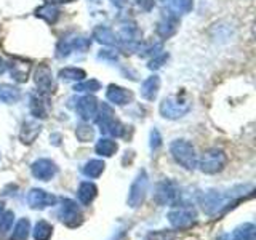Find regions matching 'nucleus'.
<instances>
[{
	"mask_svg": "<svg viewBox=\"0 0 256 240\" xmlns=\"http://www.w3.org/2000/svg\"><path fill=\"white\" fill-rule=\"evenodd\" d=\"M192 108V100L189 98V94L186 92H182L181 94L176 93L165 98L160 102V114L165 118H180L182 116H186Z\"/></svg>",
	"mask_w": 256,
	"mask_h": 240,
	"instance_id": "obj_1",
	"label": "nucleus"
},
{
	"mask_svg": "<svg viewBox=\"0 0 256 240\" xmlns=\"http://www.w3.org/2000/svg\"><path fill=\"white\" fill-rule=\"evenodd\" d=\"M172 156L180 165H182L188 170H192L197 165V157H196V150L192 148V144L188 142L186 140H176L172 142L170 146Z\"/></svg>",
	"mask_w": 256,
	"mask_h": 240,
	"instance_id": "obj_2",
	"label": "nucleus"
},
{
	"mask_svg": "<svg viewBox=\"0 0 256 240\" xmlns=\"http://www.w3.org/2000/svg\"><path fill=\"white\" fill-rule=\"evenodd\" d=\"M226 162H228V157L221 149H210L205 152L202 160H200V168H202V172L212 174V173L221 172L224 165H226Z\"/></svg>",
	"mask_w": 256,
	"mask_h": 240,
	"instance_id": "obj_3",
	"label": "nucleus"
},
{
	"mask_svg": "<svg viewBox=\"0 0 256 240\" xmlns=\"http://www.w3.org/2000/svg\"><path fill=\"white\" fill-rule=\"evenodd\" d=\"M148 174L144 170L140 172V174L136 176V180L133 181L132 184V189H130V194H128V204H130V206H138L142 198H144V194H146L148 190Z\"/></svg>",
	"mask_w": 256,
	"mask_h": 240,
	"instance_id": "obj_4",
	"label": "nucleus"
},
{
	"mask_svg": "<svg viewBox=\"0 0 256 240\" xmlns=\"http://www.w3.org/2000/svg\"><path fill=\"white\" fill-rule=\"evenodd\" d=\"M168 218H170V222L176 229H186L194 224L196 212H194V208H190V206H180L168 214Z\"/></svg>",
	"mask_w": 256,
	"mask_h": 240,
	"instance_id": "obj_5",
	"label": "nucleus"
},
{
	"mask_svg": "<svg viewBox=\"0 0 256 240\" xmlns=\"http://www.w3.org/2000/svg\"><path fill=\"white\" fill-rule=\"evenodd\" d=\"M34 82L42 93H53L54 92V80L52 69L46 64H38L34 72Z\"/></svg>",
	"mask_w": 256,
	"mask_h": 240,
	"instance_id": "obj_6",
	"label": "nucleus"
},
{
	"mask_svg": "<svg viewBox=\"0 0 256 240\" xmlns=\"http://www.w3.org/2000/svg\"><path fill=\"white\" fill-rule=\"evenodd\" d=\"M60 220L68 224L69 228H76L82 221V214L78 212V206L76 202L72 200H64L62 206H61V212H60Z\"/></svg>",
	"mask_w": 256,
	"mask_h": 240,
	"instance_id": "obj_7",
	"label": "nucleus"
},
{
	"mask_svg": "<svg viewBox=\"0 0 256 240\" xmlns=\"http://www.w3.org/2000/svg\"><path fill=\"white\" fill-rule=\"evenodd\" d=\"M76 112L84 120L94 118L96 114H98V101H96V98H93V96H90V94L82 96V98L77 100Z\"/></svg>",
	"mask_w": 256,
	"mask_h": 240,
	"instance_id": "obj_8",
	"label": "nucleus"
},
{
	"mask_svg": "<svg viewBox=\"0 0 256 240\" xmlns=\"http://www.w3.org/2000/svg\"><path fill=\"white\" fill-rule=\"evenodd\" d=\"M30 170H32V174H34L36 178L42 180V181H48L56 174L58 168H56V165L52 162V160L40 158V160H37V162L32 164Z\"/></svg>",
	"mask_w": 256,
	"mask_h": 240,
	"instance_id": "obj_9",
	"label": "nucleus"
},
{
	"mask_svg": "<svg viewBox=\"0 0 256 240\" xmlns=\"http://www.w3.org/2000/svg\"><path fill=\"white\" fill-rule=\"evenodd\" d=\"M106 98L112 104H117V106H125V104H128L133 100V93L130 90H126V88H124V86H118V85L112 84V85L108 86Z\"/></svg>",
	"mask_w": 256,
	"mask_h": 240,
	"instance_id": "obj_10",
	"label": "nucleus"
},
{
	"mask_svg": "<svg viewBox=\"0 0 256 240\" xmlns=\"http://www.w3.org/2000/svg\"><path fill=\"white\" fill-rule=\"evenodd\" d=\"M28 202L32 208H44L53 205L56 202V197L42 189H32L28 196Z\"/></svg>",
	"mask_w": 256,
	"mask_h": 240,
	"instance_id": "obj_11",
	"label": "nucleus"
},
{
	"mask_svg": "<svg viewBox=\"0 0 256 240\" xmlns=\"http://www.w3.org/2000/svg\"><path fill=\"white\" fill-rule=\"evenodd\" d=\"M180 28V18L174 14H168L157 24V34L162 38H168L176 34V30Z\"/></svg>",
	"mask_w": 256,
	"mask_h": 240,
	"instance_id": "obj_12",
	"label": "nucleus"
},
{
	"mask_svg": "<svg viewBox=\"0 0 256 240\" xmlns=\"http://www.w3.org/2000/svg\"><path fill=\"white\" fill-rule=\"evenodd\" d=\"M178 197V190H176L174 184L170 181H164L157 186L156 192V200L158 204H172L174 202V198Z\"/></svg>",
	"mask_w": 256,
	"mask_h": 240,
	"instance_id": "obj_13",
	"label": "nucleus"
},
{
	"mask_svg": "<svg viewBox=\"0 0 256 240\" xmlns=\"http://www.w3.org/2000/svg\"><path fill=\"white\" fill-rule=\"evenodd\" d=\"M93 38L96 42H100L102 45H110V46H116L120 44V38L116 36V32L106 28V26H98L94 28L93 30Z\"/></svg>",
	"mask_w": 256,
	"mask_h": 240,
	"instance_id": "obj_14",
	"label": "nucleus"
},
{
	"mask_svg": "<svg viewBox=\"0 0 256 240\" xmlns=\"http://www.w3.org/2000/svg\"><path fill=\"white\" fill-rule=\"evenodd\" d=\"M158 90H160V77L150 76L144 80L142 85H141V96L148 101H154Z\"/></svg>",
	"mask_w": 256,
	"mask_h": 240,
	"instance_id": "obj_15",
	"label": "nucleus"
},
{
	"mask_svg": "<svg viewBox=\"0 0 256 240\" xmlns=\"http://www.w3.org/2000/svg\"><path fill=\"white\" fill-rule=\"evenodd\" d=\"M40 132H42L40 124L36 122V120H29V122H24L20 138L24 144H30V142L36 141V138L40 134Z\"/></svg>",
	"mask_w": 256,
	"mask_h": 240,
	"instance_id": "obj_16",
	"label": "nucleus"
},
{
	"mask_svg": "<svg viewBox=\"0 0 256 240\" xmlns=\"http://www.w3.org/2000/svg\"><path fill=\"white\" fill-rule=\"evenodd\" d=\"M20 98H21V92L16 86H13L10 84L0 85V102L13 104V102H18Z\"/></svg>",
	"mask_w": 256,
	"mask_h": 240,
	"instance_id": "obj_17",
	"label": "nucleus"
},
{
	"mask_svg": "<svg viewBox=\"0 0 256 240\" xmlns=\"http://www.w3.org/2000/svg\"><path fill=\"white\" fill-rule=\"evenodd\" d=\"M60 10L56 8L53 4H46L44 6H40L36 10V16H38V18L45 20L48 24H54L56 21L60 20Z\"/></svg>",
	"mask_w": 256,
	"mask_h": 240,
	"instance_id": "obj_18",
	"label": "nucleus"
},
{
	"mask_svg": "<svg viewBox=\"0 0 256 240\" xmlns=\"http://www.w3.org/2000/svg\"><path fill=\"white\" fill-rule=\"evenodd\" d=\"M96 186L93 182H88V181H85V182H82L80 184V188H78V194H77V197H78V200H80V204H84V205H88L92 202V200L96 197Z\"/></svg>",
	"mask_w": 256,
	"mask_h": 240,
	"instance_id": "obj_19",
	"label": "nucleus"
},
{
	"mask_svg": "<svg viewBox=\"0 0 256 240\" xmlns=\"http://www.w3.org/2000/svg\"><path fill=\"white\" fill-rule=\"evenodd\" d=\"M29 109H30V114L34 117H40V118H45L48 114V109H46V104L45 101L40 98V96L32 94L30 96V102H29Z\"/></svg>",
	"mask_w": 256,
	"mask_h": 240,
	"instance_id": "obj_20",
	"label": "nucleus"
},
{
	"mask_svg": "<svg viewBox=\"0 0 256 240\" xmlns=\"http://www.w3.org/2000/svg\"><path fill=\"white\" fill-rule=\"evenodd\" d=\"M96 154L100 156H104V157H110L116 154L117 150V142L114 140L110 138H102L98 141V144H96Z\"/></svg>",
	"mask_w": 256,
	"mask_h": 240,
	"instance_id": "obj_21",
	"label": "nucleus"
},
{
	"mask_svg": "<svg viewBox=\"0 0 256 240\" xmlns=\"http://www.w3.org/2000/svg\"><path fill=\"white\" fill-rule=\"evenodd\" d=\"M104 170V162L102 160H90L84 168H82V173L88 178H98V176L102 173Z\"/></svg>",
	"mask_w": 256,
	"mask_h": 240,
	"instance_id": "obj_22",
	"label": "nucleus"
},
{
	"mask_svg": "<svg viewBox=\"0 0 256 240\" xmlns=\"http://www.w3.org/2000/svg\"><path fill=\"white\" fill-rule=\"evenodd\" d=\"M53 234V228L52 224H48L46 221H38L36 230H34V238L36 240H48Z\"/></svg>",
	"mask_w": 256,
	"mask_h": 240,
	"instance_id": "obj_23",
	"label": "nucleus"
},
{
	"mask_svg": "<svg viewBox=\"0 0 256 240\" xmlns=\"http://www.w3.org/2000/svg\"><path fill=\"white\" fill-rule=\"evenodd\" d=\"M232 240H254V226L245 224V226L236 229V232L232 234Z\"/></svg>",
	"mask_w": 256,
	"mask_h": 240,
	"instance_id": "obj_24",
	"label": "nucleus"
},
{
	"mask_svg": "<svg viewBox=\"0 0 256 240\" xmlns=\"http://www.w3.org/2000/svg\"><path fill=\"white\" fill-rule=\"evenodd\" d=\"M60 77L62 80H84L86 77L84 69H77V68H64L60 70Z\"/></svg>",
	"mask_w": 256,
	"mask_h": 240,
	"instance_id": "obj_25",
	"label": "nucleus"
},
{
	"mask_svg": "<svg viewBox=\"0 0 256 240\" xmlns=\"http://www.w3.org/2000/svg\"><path fill=\"white\" fill-rule=\"evenodd\" d=\"M74 90L78 92V93H82V92H86V93H90V92H98V90H101V84H100L96 78L80 80V84H76Z\"/></svg>",
	"mask_w": 256,
	"mask_h": 240,
	"instance_id": "obj_26",
	"label": "nucleus"
},
{
	"mask_svg": "<svg viewBox=\"0 0 256 240\" xmlns=\"http://www.w3.org/2000/svg\"><path fill=\"white\" fill-rule=\"evenodd\" d=\"M29 236V221L28 220H21L16 224V228L13 230L12 240H28Z\"/></svg>",
	"mask_w": 256,
	"mask_h": 240,
	"instance_id": "obj_27",
	"label": "nucleus"
},
{
	"mask_svg": "<svg viewBox=\"0 0 256 240\" xmlns=\"http://www.w3.org/2000/svg\"><path fill=\"white\" fill-rule=\"evenodd\" d=\"M10 72H12V77L14 80H18V82H26L29 66L28 64H12Z\"/></svg>",
	"mask_w": 256,
	"mask_h": 240,
	"instance_id": "obj_28",
	"label": "nucleus"
},
{
	"mask_svg": "<svg viewBox=\"0 0 256 240\" xmlns=\"http://www.w3.org/2000/svg\"><path fill=\"white\" fill-rule=\"evenodd\" d=\"M69 45L72 48V52L78 50V52H86L88 48L92 45V40L90 38H85V37H74L69 40Z\"/></svg>",
	"mask_w": 256,
	"mask_h": 240,
	"instance_id": "obj_29",
	"label": "nucleus"
},
{
	"mask_svg": "<svg viewBox=\"0 0 256 240\" xmlns=\"http://www.w3.org/2000/svg\"><path fill=\"white\" fill-rule=\"evenodd\" d=\"M76 134H77V138H78L80 141L86 142V141L93 140L94 132H93V128H92L90 125H85V124H82V125H78V126H77Z\"/></svg>",
	"mask_w": 256,
	"mask_h": 240,
	"instance_id": "obj_30",
	"label": "nucleus"
},
{
	"mask_svg": "<svg viewBox=\"0 0 256 240\" xmlns=\"http://www.w3.org/2000/svg\"><path fill=\"white\" fill-rule=\"evenodd\" d=\"M170 5L174 12L180 13H188L192 8V0H170Z\"/></svg>",
	"mask_w": 256,
	"mask_h": 240,
	"instance_id": "obj_31",
	"label": "nucleus"
},
{
	"mask_svg": "<svg viewBox=\"0 0 256 240\" xmlns=\"http://www.w3.org/2000/svg\"><path fill=\"white\" fill-rule=\"evenodd\" d=\"M13 218H14V214L12 212H6L2 218H0V234L8 232V229H10L13 224Z\"/></svg>",
	"mask_w": 256,
	"mask_h": 240,
	"instance_id": "obj_32",
	"label": "nucleus"
},
{
	"mask_svg": "<svg viewBox=\"0 0 256 240\" xmlns=\"http://www.w3.org/2000/svg\"><path fill=\"white\" fill-rule=\"evenodd\" d=\"M146 240H174V232H152Z\"/></svg>",
	"mask_w": 256,
	"mask_h": 240,
	"instance_id": "obj_33",
	"label": "nucleus"
},
{
	"mask_svg": "<svg viewBox=\"0 0 256 240\" xmlns=\"http://www.w3.org/2000/svg\"><path fill=\"white\" fill-rule=\"evenodd\" d=\"M168 60V54L166 53H164V54H160V56H157V58H154V60H150V62H149V69H152V70H156V69H158V68H162L164 66V62Z\"/></svg>",
	"mask_w": 256,
	"mask_h": 240,
	"instance_id": "obj_34",
	"label": "nucleus"
},
{
	"mask_svg": "<svg viewBox=\"0 0 256 240\" xmlns=\"http://www.w3.org/2000/svg\"><path fill=\"white\" fill-rule=\"evenodd\" d=\"M98 58L104 60V61H117L118 60V54L114 50H101L98 53Z\"/></svg>",
	"mask_w": 256,
	"mask_h": 240,
	"instance_id": "obj_35",
	"label": "nucleus"
},
{
	"mask_svg": "<svg viewBox=\"0 0 256 240\" xmlns=\"http://www.w3.org/2000/svg\"><path fill=\"white\" fill-rule=\"evenodd\" d=\"M160 144H162V138H160V133L157 130H152L150 132V148L152 149H157Z\"/></svg>",
	"mask_w": 256,
	"mask_h": 240,
	"instance_id": "obj_36",
	"label": "nucleus"
},
{
	"mask_svg": "<svg viewBox=\"0 0 256 240\" xmlns=\"http://www.w3.org/2000/svg\"><path fill=\"white\" fill-rule=\"evenodd\" d=\"M138 5L144 12H150L154 8V0H138Z\"/></svg>",
	"mask_w": 256,
	"mask_h": 240,
	"instance_id": "obj_37",
	"label": "nucleus"
},
{
	"mask_svg": "<svg viewBox=\"0 0 256 240\" xmlns=\"http://www.w3.org/2000/svg\"><path fill=\"white\" fill-rule=\"evenodd\" d=\"M110 2L114 4L116 6H118V8H124L128 4V0H110Z\"/></svg>",
	"mask_w": 256,
	"mask_h": 240,
	"instance_id": "obj_38",
	"label": "nucleus"
},
{
	"mask_svg": "<svg viewBox=\"0 0 256 240\" xmlns=\"http://www.w3.org/2000/svg\"><path fill=\"white\" fill-rule=\"evenodd\" d=\"M48 4H64V2H74V0H46Z\"/></svg>",
	"mask_w": 256,
	"mask_h": 240,
	"instance_id": "obj_39",
	"label": "nucleus"
},
{
	"mask_svg": "<svg viewBox=\"0 0 256 240\" xmlns=\"http://www.w3.org/2000/svg\"><path fill=\"white\" fill-rule=\"evenodd\" d=\"M2 210H4V206H2V204H0V214H2Z\"/></svg>",
	"mask_w": 256,
	"mask_h": 240,
	"instance_id": "obj_40",
	"label": "nucleus"
},
{
	"mask_svg": "<svg viewBox=\"0 0 256 240\" xmlns=\"http://www.w3.org/2000/svg\"><path fill=\"white\" fill-rule=\"evenodd\" d=\"M92 2H100V0H92Z\"/></svg>",
	"mask_w": 256,
	"mask_h": 240,
	"instance_id": "obj_41",
	"label": "nucleus"
},
{
	"mask_svg": "<svg viewBox=\"0 0 256 240\" xmlns=\"http://www.w3.org/2000/svg\"><path fill=\"white\" fill-rule=\"evenodd\" d=\"M0 68H2V60H0Z\"/></svg>",
	"mask_w": 256,
	"mask_h": 240,
	"instance_id": "obj_42",
	"label": "nucleus"
}]
</instances>
